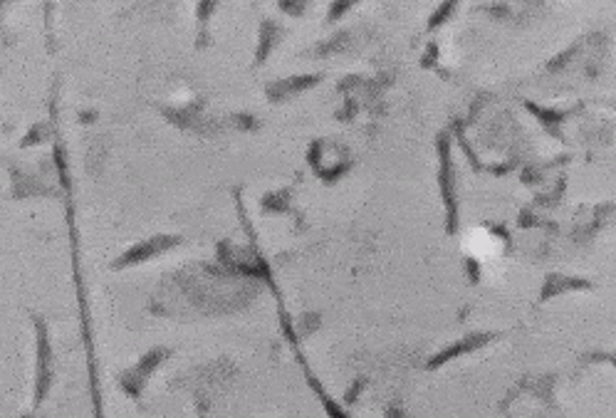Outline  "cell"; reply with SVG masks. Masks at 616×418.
Listing matches in <instances>:
<instances>
[{
	"instance_id": "1",
	"label": "cell",
	"mask_w": 616,
	"mask_h": 418,
	"mask_svg": "<svg viewBox=\"0 0 616 418\" xmlns=\"http://www.w3.org/2000/svg\"><path fill=\"white\" fill-rule=\"evenodd\" d=\"M35 331V376H33V411H38L45 401H47L52 386H55L57 376V359L55 347H52V337H50L47 322L40 315H30Z\"/></svg>"
},
{
	"instance_id": "2",
	"label": "cell",
	"mask_w": 616,
	"mask_h": 418,
	"mask_svg": "<svg viewBox=\"0 0 616 418\" xmlns=\"http://www.w3.org/2000/svg\"><path fill=\"white\" fill-rule=\"evenodd\" d=\"M169 349L164 347H158V349H151V352H147L142 359H139L137 364L131 366V369H126L124 374L119 376V386L124 389L126 394H129L131 398H137L139 394L144 391V386H147V381L151 379V374L158 369V366L164 364L166 359H169Z\"/></svg>"
},
{
	"instance_id": "3",
	"label": "cell",
	"mask_w": 616,
	"mask_h": 418,
	"mask_svg": "<svg viewBox=\"0 0 616 418\" xmlns=\"http://www.w3.org/2000/svg\"><path fill=\"white\" fill-rule=\"evenodd\" d=\"M181 243H183V238H179V235H153V238L142 240V243H137V245H131V248L126 250L119 260H114V270L149 262V260H153V257L164 255V253L174 250L176 245H181Z\"/></svg>"
},
{
	"instance_id": "4",
	"label": "cell",
	"mask_w": 616,
	"mask_h": 418,
	"mask_svg": "<svg viewBox=\"0 0 616 418\" xmlns=\"http://www.w3.org/2000/svg\"><path fill=\"white\" fill-rule=\"evenodd\" d=\"M8 176H10V196L15 198V201H22V198H40V196H62L57 188L47 186L43 179L28 174V171H22L15 163L8 166Z\"/></svg>"
},
{
	"instance_id": "5",
	"label": "cell",
	"mask_w": 616,
	"mask_h": 418,
	"mask_svg": "<svg viewBox=\"0 0 616 418\" xmlns=\"http://www.w3.org/2000/svg\"><path fill=\"white\" fill-rule=\"evenodd\" d=\"M278 30H275L273 25H267L265 22V30H262V47L257 50V62H262L267 57V52H270V47H273V43L275 40L273 38H278Z\"/></svg>"
},
{
	"instance_id": "6",
	"label": "cell",
	"mask_w": 616,
	"mask_h": 418,
	"mask_svg": "<svg viewBox=\"0 0 616 418\" xmlns=\"http://www.w3.org/2000/svg\"><path fill=\"white\" fill-rule=\"evenodd\" d=\"M47 136H50V129H47V124H35L33 129L28 131V136H25V139H22V147H35V144L45 142V139H47Z\"/></svg>"
}]
</instances>
